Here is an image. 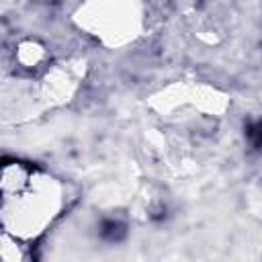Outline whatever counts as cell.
I'll list each match as a JSON object with an SVG mask.
<instances>
[{
  "mask_svg": "<svg viewBox=\"0 0 262 262\" xmlns=\"http://www.w3.org/2000/svg\"><path fill=\"white\" fill-rule=\"evenodd\" d=\"M246 135H248V141L252 143V147L260 149V147H262V119L250 123V125L246 127Z\"/></svg>",
  "mask_w": 262,
  "mask_h": 262,
  "instance_id": "cell-2",
  "label": "cell"
},
{
  "mask_svg": "<svg viewBox=\"0 0 262 262\" xmlns=\"http://www.w3.org/2000/svg\"><path fill=\"white\" fill-rule=\"evenodd\" d=\"M100 235L108 242H119L123 235H125V225L115 221V219H108L102 223V229H100Z\"/></svg>",
  "mask_w": 262,
  "mask_h": 262,
  "instance_id": "cell-1",
  "label": "cell"
}]
</instances>
